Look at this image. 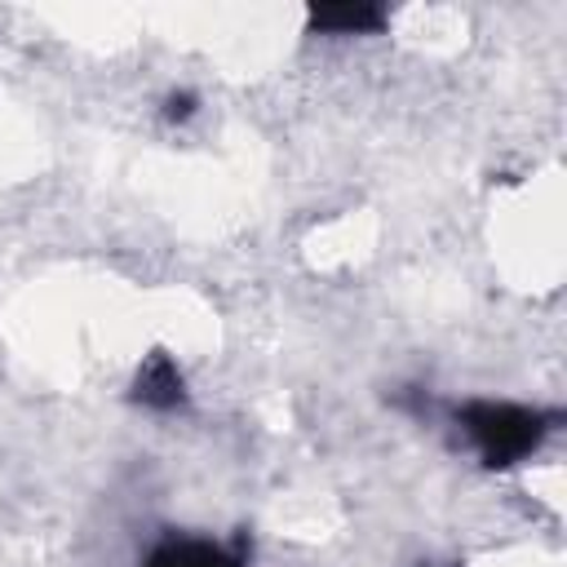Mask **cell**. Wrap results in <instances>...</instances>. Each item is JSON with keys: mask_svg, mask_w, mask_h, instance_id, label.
Masks as SVG:
<instances>
[{"mask_svg": "<svg viewBox=\"0 0 567 567\" xmlns=\"http://www.w3.org/2000/svg\"><path fill=\"white\" fill-rule=\"evenodd\" d=\"M195 106H199V97H195L190 89H173V93H164V102H159V120H164V124H186V120L195 115Z\"/></svg>", "mask_w": 567, "mask_h": 567, "instance_id": "cell-5", "label": "cell"}, {"mask_svg": "<svg viewBox=\"0 0 567 567\" xmlns=\"http://www.w3.org/2000/svg\"><path fill=\"white\" fill-rule=\"evenodd\" d=\"M452 425L487 470H509L545 447V439L563 425V412L509 399H465L452 408Z\"/></svg>", "mask_w": 567, "mask_h": 567, "instance_id": "cell-1", "label": "cell"}, {"mask_svg": "<svg viewBox=\"0 0 567 567\" xmlns=\"http://www.w3.org/2000/svg\"><path fill=\"white\" fill-rule=\"evenodd\" d=\"M142 567H248V549L244 536L235 540H213V536H182L168 532L146 558Z\"/></svg>", "mask_w": 567, "mask_h": 567, "instance_id": "cell-2", "label": "cell"}, {"mask_svg": "<svg viewBox=\"0 0 567 567\" xmlns=\"http://www.w3.org/2000/svg\"><path fill=\"white\" fill-rule=\"evenodd\" d=\"M390 22L385 4H323L310 9V31L323 35H377Z\"/></svg>", "mask_w": 567, "mask_h": 567, "instance_id": "cell-4", "label": "cell"}, {"mask_svg": "<svg viewBox=\"0 0 567 567\" xmlns=\"http://www.w3.org/2000/svg\"><path fill=\"white\" fill-rule=\"evenodd\" d=\"M128 399L137 408H146V412H177V408H186L190 394H186V377H182L177 359L168 350H151L142 359V368H137V377H133Z\"/></svg>", "mask_w": 567, "mask_h": 567, "instance_id": "cell-3", "label": "cell"}, {"mask_svg": "<svg viewBox=\"0 0 567 567\" xmlns=\"http://www.w3.org/2000/svg\"><path fill=\"white\" fill-rule=\"evenodd\" d=\"M421 567H434V563H421ZM452 567H456V563H452Z\"/></svg>", "mask_w": 567, "mask_h": 567, "instance_id": "cell-6", "label": "cell"}]
</instances>
